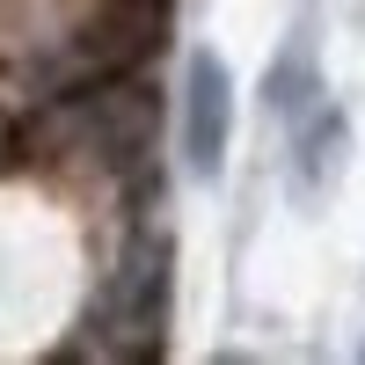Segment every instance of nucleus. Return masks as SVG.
<instances>
[{"mask_svg": "<svg viewBox=\"0 0 365 365\" xmlns=\"http://www.w3.org/2000/svg\"><path fill=\"white\" fill-rule=\"evenodd\" d=\"M270 110L278 117H307V96H314V66H307V51H285L278 66H270Z\"/></svg>", "mask_w": 365, "mask_h": 365, "instance_id": "7ed1b4c3", "label": "nucleus"}, {"mask_svg": "<svg viewBox=\"0 0 365 365\" xmlns=\"http://www.w3.org/2000/svg\"><path fill=\"white\" fill-rule=\"evenodd\" d=\"M344 139H351V125H344V110H322L314 125L299 132V175L314 182V175H322L329 161H336V146H344Z\"/></svg>", "mask_w": 365, "mask_h": 365, "instance_id": "20e7f679", "label": "nucleus"}, {"mask_svg": "<svg viewBox=\"0 0 365 365\" xmlns=\"http://www.w3.org/2000/svg\"><path fill=\"white\" fill-rule=\"evenodd\" d=\"M227 132H234V81L220 51H190V73H182V161H190V175H220Z\"/></svg>", "mask_w": 365, "mask_h": 365, "instance_id": "f257e3e1", "label": "nucleus"}, {"mask_svg": "<svg viewBox=\"0 0 365 365\" xmlns=\"http://www.w3.org/2000/svg\"><path fill=\"white\" fill-rule=\"evenodd\" d=\"M161 299H168V241L139 234L110 278V329H125V351H146L161 336Z\"/></svg>", "mask_w": 365, "mask_h": 365, "instance_id": "f03ea898", "label": "nucleus"}]
</instances>
